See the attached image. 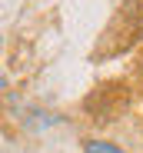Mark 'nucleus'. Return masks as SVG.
<instances>
[{"mask_svg": "<svg viewBox=\"0 0 143 153\" xmlns=\"http://www.w3.org/2000/svg\"><path fill=\"white\" fill-rule=\"evenodd\" d=\"M83 150H87V153H127V150L113 146V143H107V140H87Z\"/></svg>", "mask_w": 143, "mask_h": 153, "instance_id": "nucleus-1", "label": "nucleus"}]
</instances>
